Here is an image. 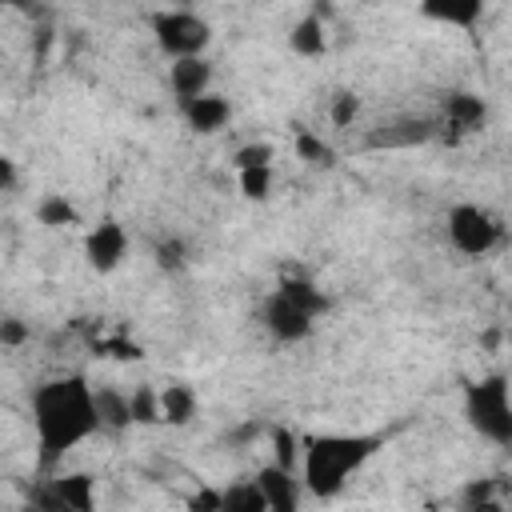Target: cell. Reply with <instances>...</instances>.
Instances as JSON below:
<instances>
[{
	"mask_svg": "<svg viewBox=\"0 0 512 512\" xmlns=\"http://www.w3.org/2000/svg\"><path fill=\"white\" fill-rule=\"evenodd\" d=\"M252 484H256L260 496H264V512H300V492H304V484H300L288 468L264 464V468L252 476Z\"/></svg>",
	"mask_w": 512,
	"mask_h": 512,
	"instance_id": "cell-7",
	"label": "cell"
},
{
	"mask_svg": "<svg viewBox=\"0 0 512 512\" xmlns=\"http://www.w3.org/2000/svg\"><path fill=\"white\" fill-rule=\"evenodd\" d=\"M12 184H16V164H12V156L0 152V192H8Z\"/></svg>",
	"mask_w": 512,
	"mask_h": 512,
	"instance_id": "cell-30",
	"label": "cell"
},
{
	"mask_svg": "<svg viewBox=\"0 0 512 512\" xmlns=\"http://www.w3.org/2000/svg\"><path fill=\"white\" fill-rule=\"evenodd\" d=\"M240 192L248 200H268V192H272V168H248V172H240Z\"/></svg>",
	"mask_w": 512,
	"mask_h": 512,
	"instance_id": "cell-25",
	"label": "cell"
},
{
	"mask_svg": "<svg viewBox=\"0 0 512 512\" xmlns=\"http://www.w3.org/2000/svg\"><path fill=\"white\" fill-rule=\"evenodd\" d=\"M32 428H36V448H40V472H52L76 444L100 432L96 408H92V384L76 372L44 380L32 392Z\"/></svg>",
	"mask_w": 512,
	"mask_h": 512,
	"instance_id": "cell-1",
	"label": "cell"
},
{
	"mask_svg": "<svg viewBox=\"0 0 512 512\" xmlns=\"http://www.w3.org/2000/svg\"><path fill=\"white\" fill-rule=\"evenodd\" d=\"M152 32H156V44L172 56V60H192V56H204L208 40H212V28L200 12H188V8H172V12H160L152 20Z\"/></svg>",
	"mask_w": 512,
	"mask_h": 512,
	"instance_id": "cell-4",
	"label": "cell"
},
{
	"mask_svg": "<svg viewBox=\"0 0 512 512\" xmlns=\"http://www.w3.org/2000/svg\"><path fill=\"white\" fill-rule=\"evenodd\" d=\"M432 136V124L428 120H416V116H404V120H392L388 128H380V132H372V144L380 148H404V144H420V140H428Z\"/></svg>",
	"mask_w": 512,
	"mask_h": 512,
	"instance_id": "cell-16",
	"label": "cell"
},
{
	"mask_svg": "<svg viewBox=\"0 0 512 512\" xmlns=\"http://www.w3.org/2000/svg\"><path fill=\"white\" fill-rule=\"evenodd\" d=\"M272 444H276V448H272V452H276V460H272V464H276V468H288V472H292V468H296V460H300L296 436H292L288 428H276V432H272Z\"/></svg>",
	"mask_w": 512,
	"mask_h": 512,
	"instance_id": "cell-26",
	"label": "cell"
},
{
	"mask_svg": "<svg viewBox=\"0 0 512 512\" xmlns=\"http://www.w3.org/2000/svg\"><path fill=\"white\" fill-rule=\"evenodd\" d=\"M356 112H360V100H356L352 92H336V96H332V124H336V128H348V124L356 120Z\"/></svg>",
	"mask_w": 512,
	"mask_h": 512,
	"instance_id": "cell-27",
	"label": "cell"
},
{
	"mask_svg": "<svg viewBox=\"0 0 512 512\" xmlns=\"http://www.w3.org/2000/svg\"><path fill=\"white\" fill-rule=\"evenodd\" d=\"M152 256H156V268H160V272H184V264H188V248H184V240H176V236L160 240V244L152 248Z\"/></svg>",
	"mask_w": 512,
	"mask_h": 512,
	"instance_id": "cell-23",
	"label": "cell"
},
{
	"mask_svg": "<svg viewBox=\"0 0 512 512\" xmlns=\"http://www.w3.org/2000/svg\"><path fill=\"white\" fill-rule=\"evenodd\" d=\"M180 112H184V120L192 124V132H220L228 120H232V104L224 100V96H212V92H204V96H192V100H180Z\"/></svg>",
	"mask_w": 512,
	"mask_h": 512,
	"instance_id": "cell-9",
	"label": "cell"
},
{
	"mask_svg": "<svg viewBox=\"0 0 512 512\" xmlns=\"http://www.w3.org/2000/svg\"><path fill=\"white\" fill-rule=\"evenodd\" d=\"M448 240L464 256H488L500 244V220L480 204H456L448 212Z\"/></svg>",
	"mask_w": 512,
	"mask_h": 512,
	"instance_id": "cell-5",
	"label": "cell"
},
{
	"mask_svg": "<svg viewBox=\"0 0 512 512\" xmlns=\"http://www.w3.org/2000/svg\"><path fill=\"white\" fill-rule=\"evenodd\" d=\"M464 416L472 432H480L492 444H512V400L504 376H484L464 388Z\"/></svg>",
	"mask_w": 512,
	"mask_h": 512,
	"instance_id": "cell-3",
	"label": "cell"
},
{
	"mask_svg": "<svg viewBox=\"0 0 512 512\" xmlns=\"http://www.w3.org/2000/svg\"><path fill=\"white\" fill-rule=\"evenodd\" d=\"M220 512H264V496L252 480H236L220 488Z\"/></svg>",
	"mask_w": 512,
	"mask_h": 512,
	"instance_id": "cell-20",
	"label": "cell"
},
{
	"mask_svg": "<svg viewBox=\"0 0 512 512\" xmlns=\"http://www.w3.org/2000/svg\"><path fill=\"white\" fill-rule=\"evenodd\" d=\"M188 512H220V488L200 484V488L188 496Z\"/></svg>",
	"mask_w": 512,
	"mask_h": 512,
	"instance_id": "cell-28",
	"label": "cell"
},
{
	"mask_svg": "<svg viewBox=\"0 0 512 512\" xmlns=\"http://www.w3.org/2000/svg\"><path fill=\"white\" fill-rule=\"evenodd\" d=\"M168 84H172L176 100L204 96V92H208V84H212V64H208L204 56H192V60H172Z\"/></svg>",
	"mask_w": 512,
	"mask_h": 512,
	"instance_id": "cell-10",
	"label": "cell"
},
{
	"mask_svg": "<svg viewBox=\"0 0 512 512\" xmlns=\"http://www.w3.org/2000/svg\"><path fill=\"white\" fill-rule=\"evenodd\" d=\"M296 156H300L304 164H312V168H332V164H336V152L328 148V140H320V136L308 132V128L296 132Z\"/></svg>",
	"mask_w": 512,
	"mask_h": 512,
	"instance_id": "cell-21",
	"label": "cell"
},
{
	"mask_svg": "<svg viewBox=\"0 0 512 512\" xmlns=\"http://www.w3.org/2000/svg\"><path fill=\"white\" fill-rule=\"evenodd\" d=\"M24 340H28V328H24V320H16V316L0 320V344L16 348V344H24Z\"/></svg>",
	"mask_w": 512,
	"mask_h": 512,
	"instance_id": "cell-29",
	"label": "cell"
},
{
	"mask_svg": "<svg viewBox=\"0 0 512 512\" xmlns=\"http://www.w3.org/2000/svg\"><path fill=\"white\" fill-rule=\"evenodd\" d=\"M312 316L304 312V308H296L292 300H284L280 292H272L268 300H264V328L276 336V340H284V344H296V340H304L308 332H312Z\"/></svg>",
	"mask_w": 512,
	"mask_h": 512,
	"instance_id": "cell-8",
	"label": "cell"
},
{
	"mask_svg": "<svg viewBox=\"0 0 512 512\" xmlns=\"http://www.w3.org/2000/svg\"><path fill=\"white\" fill-rule=\"evenodd\" d=\"M276 292H280L284 300H292L296 308H304L312 320H316L320 312H328V296H324L312 280H304V276H284V280L276 284Z\"/></svg>",
	"mask_w": 512,
	"mask_h": 512,
	"instance_id": "cell-17",
	"label": "cell"
},
{
	"mask_svg": "<svg viewBox=\"0 0 512 512\" xmlns=\"http://www.w3.org/2000/svg\"><path fill=\"white\" fill-rule=\"evenodd\" d=\"M420 12L432 16V20H440V24L472 28V24L484 16V4H480V0H428Z\"/></svg>",
	"mask_w": 512,
	"mask_h": 512,
	"instance_id": "cell-15",
	"label": "cell"
},
{
	"mask_svg": "<svg viewBox=\"0 0 512 512\" xmlns=\"http://www.w3.org/2000/svg\"><path fill=\"white\" fill-rule=\"evenodd\" d=\"M128 412H132V424H160V396L156 388H136L128 396Z\"/></svg>",
	"mask_w": 512,
	"mask_h": 512,
	"instance_id": "cell-22",
	"label": "cell"
},
{
	"mask_svg": "<svg viewBox=\"0 0 512 512\" xmlns=\"http://www.w3.org/2000/svg\"><path fill=\"white\" fill-rule=\"evenodd\" d=\"M128 252V232L116 220H100L88 236H84V260L92 272H112Z\"/></svg>",
	"mask_w": 512,
	"mask_h": 512,
	"instance_id": "cell-6",
	"label": "cell"
},
{
	"mask_svg": "<svg viewBox=\"0 0 512 512\" xmlns=\"http://www.w3.org/2000/svg\"><path fill=\"white\" fill-rule=\"evenodd\" d=\"M444 124H448L456 136L476 132V128L484 124V100L472 96V92H452V96L444 100Z\"/></svg>",
	"mask_w": 512,
	"mask_h": 512,
	"instance_id": "cell-13",
	"label": "cell"
},
{
	"mask_svg": "<svg viewBox=\"0 0 512 512\" xmlns=\"http://www.w3.org/2000/svg\"><path fill=\"white\" fill-rule=\"evenodd\" d=\"M384 440L376 432H320L300 448V484L316 500H332L376 456Z\"/></svg>",
	"mask_w": 512,
	"mask_h": 512,
	"instance_id": "cell-2",
	"label": "cell"
},
{
	"mask_svg": "<svg viewBox=\"0 0 512 512\" xmlns=\"http://www.w3.org/2000/svg\"><path fill=\"white\" fill-rule=\"evenodd\" d=\"M288 44L296 56H320L328 48V36H324V20L320 16H304L292 32H288Z\"/></svg>",
	"mask_w": 512,
	"mask_h": 512,
	"instance_id": "cell-18",
	"label": "cell"
},
{
	"mask_svg": "<svg viewBox=\"0 0 512 512\" xmlns=\"http://www.w3.org/2000/svg\"><path fill=\"white\" fill-rule=\"evenodd\" d=\"M48 484H52V492L60 496V504L68 512H92L96 508V480L88 472H64Z\"/></svg>",
	"mask_w": 512,
	"mask_h": 512,
	"instance_id": "cell-12",
	"label": "cell"
},
{
	"mask_svg": "<svg viewBox=\"0 0 512 512\" xmlns=\"http://www.w3.org/2000/svg\"><path fill=\"white\" fill-rule=\"evenodd\" d=\"M92 408H96V428L100 432H124L132 428V412H128V396L116 388H92Z\"/></svg>",
	"mask_w": 512,
	"mask_h": 512,
	"instance_id": "cell-11",
	"label": "cell"
},
{
	"mask_svg": "<svg viewBox=\"0 0 512 512\" xmlns=\"http://www.w3.org/2000/svg\"><path fill=\"white\" fill-rule=\"evenodd\" d=\"M36 220H40L44 228H72V224H80V212H76V204H72L64 192H48V196L36 204Z\"/></svg>",
	"mask_w": 512,
	"mask_h": 512,
	"instance_id": "cell-19",
	"label": "cell"
},
{
	"mask_svg": "<svg viewBox=\"0 0 512 512\" xmlns=\"http://www.w3.org/2000/svg\"><path fill=\"white\" fill-rule=\"evenodd\" d=\"M160 420L164 424H188V420H196V392L188 388V384H164L160 392Z\"/></svg>",
	"mask_w": 512,
	"mask_h": 512,
	"instance_id": "cell-14",
	"label": "cell"
},
{
	"mask_svg": "<svg viewBox=\"0 0 512 512\" xmlns=\"http://www.w3.org/2000/svg\"><path fill=\"white\" fill-rule=\"evenodd\" d=\"M236 172H248V168H272V144L268 140H256V144H244L236 148Z\"/></svg>",
	"mask_w": 512,
	"mask_h": 512,
	"instance_id": "cell-24",
	"label": "cell"
}]
</instances>
